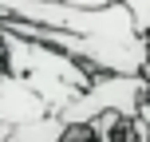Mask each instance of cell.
Returning a JSON list of instances; mask_svg holds the SVG:
<instances>
[{"label": "cell", "instance_id": "obj_1", "mask_svg": "<svg viewBox=\"0 0 150 142\" xmlns=\"http://www.w3.org/2000/svg\"><path fill=\"white\" fill-rule=\"evenodd\" d=\"M0 63H4L8 75L24 79L47 107L52 114H63L83 91H91L95 83V71L83 67L79 59H71L67 52H55V47L32 44V40H20L12 32L0 28Z\"/></svg>", "mask_w": 150, "mask_h": 142}, {"label": "cell", "instance_id": "obj_2", "mask_svg": "<svg viewBox=\"0 0 150 142\" xmlns=\"http://www.w3.org/2000/svg\"><path fill=\"white\" fill-rule=\"evenodd\" d=\"M146 99H150V79L146 75H95L91 91H83L59 119L71 130H87L103 114H119L127 122H138Z\"/></svg>", "mask_w": 150, "mask_h": 142}, {"label": "cell", "instance_id": "obj_3", "mask_svg": "<svg viewBox=\"0 0 150 142\" xmlns=\"http://www.w3.org/2000/svg\"><path fill=\"white\" fill-rule=\"evenodd\" d=\"M47 114H52V107H47L24 79L4 75V83H0V122H8V126L16 130V126H28V122L47 119Z\"/></svg>", "mask_w": 150, "mask_h": 142}, {"label": "cell", "instance_id": "obj_4", "mask_svg": "<svg viewBox=\"0 0 150 142\" xmlns=\"http://www.w3.org/2000/svg\"><path fill=\"white\" fill-rule=\"evenodd\" d=\"M71 126L59 119V114H47L40 122H28V126H16L12 142H67Z\"/></svg>", "mask_w": 150, "mask_h": 142}, {"label": "cell", "instance_id": "obj_5", "mask_svg": "<svg viewBox=\"0 0 150 142\" xmlns=\"http://www.w3.org/2000/svg\"><path fill=\"white\" fill-rule=\"evenodd\" d=\"M122 8L130 12V20H134V28L142 32V36L150 40V0H119Z\"/></svg>", "mask_w": 150, "mask_h": 142}, {"label": "cell", "instance_id": "obj_6", "mask_svg": "<svg viewBox=\"0 0 150 142\" xmlns=\"http://www.w3.org/2000/svg\"><path fill=\"white\" fill-rule=\"evenodd\" d=\"M67 142H99V138L91 134V130H71V134H67Z\"/></svg>", "mask_w": 150, "mask_h": 142}, {"label": "cell", "instance_id": "obj_7", "mask_svg": "<svg viewBox=\"0 0 150 142\" xmlns=\"http://www.w3.org/2000/svg\"><path fill=\"white\" fill-rule=\"evenodd\" d=\"M138 119H142L146 126H150V99H146V107H142V114H138Z\"/></svg>", "mask_w": 150, "mask_h": 142}, {"label": "cell", "instance_id": "obj_8", "mask_svg": "<svg viewBox=\"0 0 150 142\" xmlns=\"http://www.w3.org/2000/svg\"><path fill=\"white\" fill-rule=\"evenodd\" d=\"M138 142H150V126H142V130H138Z\"/></svg>", "mask_w": 150, "mask_h": 142}, {"label": "cell", "instance_id": "obj_9", "mask_svg": "<svg viewBox=\"0 0 150 142\" xmlns=\"http://www.w3.org/2000/svg\"><path fill=\"white\" fill-rule=\"evenodd\" d=\"M4 75H8V71H4V63H0V83H4Z\"/></svg>", "mask_w": 150, "mask_h": 142}, {"label": "cell", "instance_id": "obj_10", "mask_svg": "<svg viewBox=\"0 0 150 142\" xmlns=\"http://www.w3.org/2000/svg\"><path fill=\"white\" fill-rule=\"evenodd\" d=\"M52 4H59V0H52Z\"/></svg>", "mask_w": 150, "mask_h": 142}]
</instances>
